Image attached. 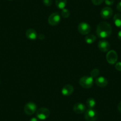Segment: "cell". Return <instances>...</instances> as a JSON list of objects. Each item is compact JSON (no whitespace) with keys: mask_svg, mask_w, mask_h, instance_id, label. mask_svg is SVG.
Wrapping results in <instances>:
<instances>
[{"mask_svg":"<svg viewBox=\"0 0 121 121\" xmlns=\"http://www.w3.org/2000/svg\"><path fill=\"white\" fill-rule=\"evenodd\" d=\"M117 109H118L119 112L121 113V102L119 103L118 106H117Z\"/></svg>","mask_w":121,"mask_h":121,"instance_id":"cell-27","label":"cell"},{"mask_svg":"<svg viewBox=\"0 0 121 121\" xmlns=\"http://www.w3.org/2000/svg\"><path fill=\"white\" fill-rule=\"evenodd\" d=\"M115 68L116 70L121 71V62H119L115 64Z\"/></svg>","mask_w":121,"mask_h":121,"instance_id":"cell-23","label":"cell"},{"mask_svg":"<svg viewBox=\"0 0 121 121\" xmlns=\"http://www.w3.org/2000/svg\"><path fill=\"white\" fill-rule=\"evenodd\" d=\"M79 33L82 35H87L91 31L90 26L86 22H81L78 26Z\"/></svg>","mask_w":121,"mask_h":121,"instance_id":"cell-5","label":"cell"},{"mask_svg":"<svg viewBox=\"0 0 121 121\" xmlns=\"http://www.w3.org/2000/svg\"><path fill=\"white\" fill-rule=\"evenodd\" d=\"M96 40V37L93 35H87L85 38V41L87 44H92Z\"/></svg>","mask_w":121,"mask_h":121,"instance_id":"cell-17","label":"cell"},{"mask_svg":"<svg viewBox=\"0 0 121 121\" xmlns=\"http://www.w3.org/2000/svg\"><path fill=\"white\" fill-rule=\"evenodd\" d=\"M100 15L101 17L104 19H109L112 16L113 10L110 7H106L102 10Z\"/></svg>","mask_w":121,"mask_h":121,"instance_id":"cell-9","label":"cell"},{"mask_svg":"<svg viewBox=\"0 0 121 121\" xmlns=\"http://www.w3.org/2000/svg\"><path fill=\"white\" fill-rule=\"evenodd\" d=\"M38 38H39V39H40V40H41V39L42 40H43V39L45 38V35L43 34H40L39 35V36H38Z\"/></svg>","mask_w":121,"mask_h":121,"instance_id":"cell-26","label":"cell"},{"mask_svg":"<svg viewBox=\"0 0 121 121\" xmlns=\"http://www.w3.org/2000/svg\"><path fill=\"white\" fill-rule=\"evenodd\" d=\"M100 74V71L98 69H94L91 71V77L93 78H96Z\"/></svg>","mask_w":121,"mask_h":121,"instance_id":"cell-20","label":"cell"},{"mask_svg":"<svg viewBox=\"0 0 121 121\" xmlns=\"http://www.w3.org/2000/svg\"><path fill=\"white\" fill-rule=\"evenodd\" d=\"M117 38L119 40H121V30H120L118 33H117Z\"/></svg>","mask_w":121,"mask_h":121,"instance_id":"cell-28","label":"cell"},{"mask_svg":"<svg viewBox=\"0 0 121 121\" xmlns=\"http://www.w3.org/2000/svg\"><path fill=\"white\" fill-rule=\"evenodd\" d=\"M91 1L94 5H99L102 4L104 1V0H91Z\"/></svg>","mask_w":121,"mask_h":121,"instance_id":"cell-21","label":"cell"},{"mask_svg":"<svg viewBox=\"0 0 121 121\" xmlns=\"http://www.w3.org/2000/svg\"><path fill=\"white\" fill-rule=\"evenodd\" d=\"M26 36L30 40H35L38 37L36 31L33 29H29L26 32Z\"/></svg>","mask_w":121,"mask_h":121,"instance_id":"cell-13","label":"cell"},{"mask_svg":"<svg viewBox=\"0 0 121 121\" xmlns=\"http://www.w3.org/2000/svg\"><path fill=\"white\" fill-rule=\"evenodd\" d=\"M24 111L27 115H32L36 112L37 105L33 102H29L25 104L24 108Z\"/></svg>","mask_w":121,"mask_h":121,"instance_id":"cell-4","label":"cell"},{"mask_svg":"<svg viewBox=\"0 0 121 121\" xmlns=\"http://www.w3.org/2000/svg\"><path fill=\"white\" fill-rule=\"evenodd\" d=\"M98 48L100 51L103 52H108V51H109L110 48V43H109L108 41L102 40L99 42Z\"/></svg>","mask_w":121,"mask_h":121,"instance_id":"cell-10","label":"cell"},{"mask_svg":"<svg viewBox=\"0 0 121 121\" xmlns=\"http://www.w3.org/2000/svg\"><path fill=\"white\" fill-rule=\"evenodd\" d=\"M43 3L44 5L47 7H49L52 5V0H43Z\"/></svg>","mask_w":121,"mask_h":121,"instance_id":"cell-22","label":"cell"},{"mask_svg":"<svg viewBox=\"0 0 121 121\" xmlns=\"http://www.w3.org/2000/svg\"><path fill=\"white\" fill-rule=\"evenodd\" d=\"M96 85L100 87H104L108 85V81L104 77H99L95 81Z\"/></svg>","mask_w":121,"mask_h":121,"instance_id":"cell-14","label":"cell"},{"mask_svg":"<svg viewBox=\"0 0 121 121\" xmlns=\"http://www.w3.org/2000/svg\"><path fill=\"white\" fill-rule=\"evenodd\" d=\"M30 121H38V119L36 117H32V118L30 119Z\"/></svg>","mask_w":121,"mask_h":121,"instance_id":"cell-29","label":"cell"},{"mask_svg":"<svg viewBox=\"0 0 121 121\" xmlns=\"http://www.w3.org/2000/svg\"><path fill=\"white\" fill-rule=\"evenodd\" d=\"M105 4H106L108 6H110L113 4L114 3V0H104Z\"/></svg>","mask_w":121,"mask_h":121,"instance_id":"cell-24","label":"cell"},{"mask_svg":"<svg viewBox=\"0 0 121 121\" xmlns=\"http://www.w3.org/2000/svg\"><path fill=\"white\" fill-rule=\"evenodd\" d=\"M69 15H70V12H69L68 9H62V11H61V16H62V17H64L65 18H67L68 17H69Z\"/></svg>","mask_w":121,"mask_h":121,"instance_id":"cell-19","label":"cell"},{"mask_svg":"<svg viewBox=\"0 0 121 121\" xmlns=\"http://www.w3.org/2000/svg\"><path fill=\"white\" fill-rule=\"evenodd\" d=\"M73 110H74V112L75 113L81 114L86 112V107L83 103H77L74 105Z\"/></svg>","mask_w":121,"mask_h":121,"instance_id":"cell-11","label":"cell"},{"mask_svg":"<svg viewBox=\"0 0 121 121\" xmlns=\"http://www.w3.org/2000/svg\"><path fill=\"white\" fill-rule=\"evenodd\" d=\"M50 115V111L48 109L45 108H42L38 109L36 111L37 118L40 120L46 119Z\"/></svg>","mask_w":121,"mask_h":121,"instance_id":"cell-6","label":"cell"},{"mask_svg":"<svg viewBox=\"0 0 121 121\" xmlns=\"http://www.w3.org/2000/svg\"><path fill=\"white\" fill-rule=\"evenodd\" d=\"M74 92V87L71 84H67L63 87L61 90L62 95L65 96H69Z\"/></svg>","mask_w":121,"mask_h":121,"instance_id":"cell-12","label":"cell"},{"mask_svg":"<svg viewBox=\"0 0 121 121\" xmlns=\"http://www.w3.org/2000/svg\"><path fill=\"white\" fill-rule=\"evenodd\" d=\"M67 0H56L55 1V4L56 7L59 9H61V10L65 9L66 5H67Z\"/></svg>","mask_w":121,"mask_h":121,"instance_id":"cell-16","label":"cell"},{"mask_svg":"<svg viewBox=\"0 0 121 121\" xmlns=\"http://www.w3.org/2000/svg\"><path fill=\"white\" fill-rule=\"evenodd\" d=\"M112 27L107 22H101L98 24L96 29L97 35L100 38H109L112 33Z\"/></svg>","mask_w":121,"mask_h":121,"instance_id":"cell-1","label":"cell"},{"mask_svg":"<svg viewBox=\"0 0 121 121\" xmlns=\"http://www.w3.org/2000/svg\"><path fill=\"white\" fill-rule=\"evenodd\" d=\"M84 117L87 121H96L98 117V114L93 109H88L85 112Z\"/></svg>","mask_w":121,"mask_h":121,"instance_id":"cell-3","label":"cell"},{"mask_svg":"<svg viewBox=\"0 0 121 121\" xmlns=\"http://www.w3.org/2000/svg\"><path fill=\"white\" fill-rule=\"evenodd\" d=\"M60 16L58 13H53L49 16L48 18V23L51 26H56L60 23Z\"/></svg>","mask_w":121,"mask_h":121,"instance_id":"cell-7","label":"cell"},{"mask_svg":"<svg viewBox=\"0 0 121 121\" xmlns=\"http://www.w3.org/2000/svg\"><path fill=\"white\" fill-rule=\"evenodd\" d=\"M106 60L110 64H114L117 60V54L115 51L111 50L107 53Z\"/></svg>","mask_w":121,"mask_h":121,"instance_id":"cell-8","label":"cell"},{"mask_svg":"<svg viewBox=\"0 0 121 121\" xmlns=\"http://www.w3.org/2000/svg\"><path fill=\"white\" fill-rule=\"evenodd\" d=\"M113 22L116 27L121 29V14H116L113 17Z\"/></svg>","mask_w":121,"mask_h":121,"instance_id":"cell-15","label":"cell"},{"mask_svg":"<svg viewBox=\"0 0 121 121\" xmlns=\"http://www.w3.org/2000/svg\"><path fill=\"white\" fill-rule=\"evenodd\" d=\"M96 104V100L93 98H88L86 101V104L88 109H93Z\"/></svg>","mask_w":121,"mask_h":121,"instance_id":"cell-18","label":"cell"},{"mask_svg":"<svg viewBox=\"0 0 121 121\" xmlns=\"http://www.w3.org/2000/svg\"><path fill=\"white\" fill-rule=\"evenodd\" d=\"M9 1H13V0H9Z\"/></svg>","mask_w":121,"mask_h":121,"instance_id":"cell-30","label":"cell"},{"mask_svg":"<svg viewBox=\"0 0 121 121\" xmlns=\"http://www.w3.org/2000/svg\"><path fill=\"white\" fill-rule=\"evenodd\" d=\"M116 9L118 10L119 11L121 12V1L119 2L118 4H117V6H116Z\"/></svg>","mask_w":121,"mask_h":121,"instance_id":"cell-25","label":"cell"},{"mask_svg":"<svg viewBox=\"0 0 121 121\" xmlns=\"http://www.w3.org/2000/svg\"><path fill=\"white\" fill-rule=\"evenodd\" d=\"M79 83L82 88H90L94 84L93 78L91 76H83L80 79Z\"/></svg>","mask_w":121,"mask_h":121,"instance_id":"cell-2","label":"cell"}]
</instances>
